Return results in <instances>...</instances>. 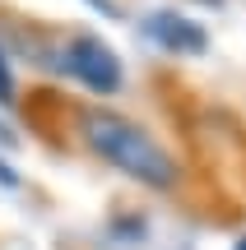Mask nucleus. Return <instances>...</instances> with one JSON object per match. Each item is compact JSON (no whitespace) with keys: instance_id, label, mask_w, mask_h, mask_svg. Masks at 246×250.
Masks as SVG:
<instances>
[{"instance_id":"3","label":"nucleus","mask_w":246,"mask_h":250,"mask_svg":"<svg viewBox=\"0 0 246 250\" xmlns=\"http://www.w3.org/2000/svg\"><path fill=\"white\" fill-rule=\"evenodd\" d=\"M144 33L154 37L163 51H177V56H200L204 46H209V37H204L200 23H191V19L172 14V9H158V14L144 19Z\"/></svg>"},{"instance_id":"4","label":"nucleus","mask_w":246,"mask_h":250,"mask_svg":"<svg viewBox=\"0 0 246 250\" xmlns=\"http://www.w3.org/2000/svg\"><path fill=\"white\" fill-rule=\"evenodd\" d=\"M0 107H14V74H9V56L0 51Z\"/></svg>"},{"instance_id":"6","label":"nucleus","mask_w":246,"mask_h":250,"mask_svg":"<svg viewBox=\"0 0 246 250\" xmlns=\"http://www.w3.org/2000/svg\"><path fill=\"white\" fill-rule=\"evenodd\" d=\"M237 250H246V241H237Z\"/></svg>"},{"instance_id":"5","label":"nucleus","mask_w":246,"mask_h":250,"mask_svg":"<svg viewBox=\"0 0 246 250\" xmlns=\"http://www.w3.org/2000/svg\"><path fill=\"white\" fill-rule=\"evenodd\" d=\"M89 5H93V9H102V14H107V19H121V9L112 5V0H89Z\"/></svg>"},{"instance_id":"1","label":"nucleus","mask_w":246,"mask_h":250,"mask_svg":"<svg viewBox=\"0 0 246 250\" xmlns=\"http://www.w3.org/2000/svg\"><path fill=\"white\" fill-rule=\"evenodd\" d=\"M79 134L107 167H116L121 176L139 181V186H149V190H172L177 181H181V167H177L172 153H167L139 121L121 116V111H112V107H84L79 111Z\"/></svg>"},{"instance_id":"2","label":"nucleus","mask_w":246,"mask_h":250,"mask_svg":"<svg viewBox=\"0 0 246 250\" xmlns=\"http://www.w3.org/2000/svg\"><path fill=\"white\" fill-rule=\"evenodd\" d=\"M61 74L79 79L89 93H116L121 88V61L102 37L74 33L61 42Z\"/></svg>"}]
</instances>
